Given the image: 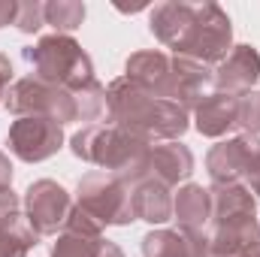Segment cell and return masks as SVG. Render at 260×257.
Returning <instances> with one entry per match:
<instances>
[{
  "mask_svg": "<svg viewBox=\"0 0 260 257\" xmlns=\"http://www.w3.org/2000/svg\"><path fill=\"white\" fill-rule=\"evenodd\" d=\"M106 118L127 133L145 139L148 145L157 142H179V136L191 127V112L173 100H160L130 82L127 76L115 79L106 88Z\"/></svg>",
  "mask_w": 260,
  "mask_h": 257,
  "instance_id": "cell-1",
  "label": "cell"
},
{
  "mask_svg": "<svg viewBox=\"0 0 260 257\" xmlns=\"http://www.w3.org/2000/svg\"><path fill=\"white\" fill-rule=\"evenodd\" d=\"M70 151L85 160L100 167L103 173L118 176L127 188H136L139 182L148 179V154L151 145L139 136L127 133L118 124H88L70 139Z\"/></svg>",
  "mask_w": 260,
  "mask_h": 257,
  "instance_id": "cell-2",
  "label": "cell"
},
{
  "mask_svg": "<svg viewBox=\"0 0 260 257\" xmlns=\"http://www.w3.org/2000/svg\"><path fill=\"white\" fill-rule=\"evenodd\" d=\"M21 58L34 67L37 79H43L49 85H58L70 94H76V91L88 88L91 82H97L88 52L67 34L40 37L34 46H27L21 52Z\"/></svg>",
  "mask_w": 260,
  "mask_h": 257,
  "instance_id": "cell-3",
  "label": "cell"
},
{
  "mask_svg": "<svg viewBox=\"0 0 260 257\" xmlns=\"http://www.w3.org/2000/svg\"><path fill=\"white\" fill-rule=\"evenodd\" d=\"M76 206L91 215L100 227H127L136 221L130 188L112 173H85L76 185Z\"/></svg>",
  "mask_w": 260,
  "mask_h": 257,
  "instance_id": "cell-4",
  "label": "cell"
},
{
  "mask_svg": "<svg viewBox=\"0 0 260 257\" xmlns=\"http://www.w3.org/2000/svg\"><path fill=\"white\" fill-rule=\"evenodd\" d=\"M233 49V24L230 15L218 3H197L194 21L182 40V46L173 52L179 58L197 61L203 67H218Z\"/></svg>",
  "mask_w": 260,
  "mask_h": 257,
  "instance_id": "cell-5",
  "label": "cell"
},
{
  "mask_svg": "<svg viewBox=\"0 0 260 257\" xmlns=\"http://www.w3.org/2000/svg\"><path fill=\"white\" fill-rule=\"evenodd\" d=\"M3 106L15 115V118H30V115H40V118H52L55 124H70L76 121V97L58 88V85H49L37 76H24V79H15L3 97Z\"/></svg>",
  "mask_w": 260,
  "mask_h": 257,
  "instance_id": "cell-6",
  "label": "cell"
},
{
  "mask_svg": "<svg viewBox=\"0 0 260 257\" xmlns=\"http://www.w3.org/2000/svg\"><path fill=\"white\" fill-rule=\"evenodd\" d=\"M24 221L34 227V233L43 239V236H58L70 221V212H73V197L52 179H40L34 182L27 191H24Z\"/></svg>",
  "mask_w": 260,
  "mask_h": 257,
  "instance_id": "cell-7",
  "label": "cell"
},
{
  "mask_svg": "<svg viewBox=\"0 0 260 257\" xmlns=\"http://www.w3.org/2000/svg\"><path fill=\"white\" fill-rule=\"evenodd\" d=\"M6 145L18 160L43 164L64 148V127L55 124L52 118H40V115L15 118L6 133Z\"/></svg>",
  "mask_w": 260,
  "mask_h": 257,
  "instance_id": "cell-8",
  "label": "cell"
},
{
  "mask_svg": "<svg viewBox=\"0 0 260 257\" xmlns=\"http://www.w3.org/2000/svg\"><path fill=\"white\" fill-rule=\"evenodd\" d=\"M257 157H260V136L239 133L233 139H224V142L212 145V151L206 154V170H209L212 185H242Z\"/></svg>",
  "mask_w": 260,
  "mask_h": 257,
  "instance_id": "cell-9",
  "label": "cell"
},
{
  "mask_svg": "<svg viewBox=\"0 0 260 257\" xmlns=\"http://www.w3.org/2000/svg\"><path fill=\"white\" fill-rule=\"evenodd\" d=\"M215 88V79H212V67H203L197 61L188 58H179L173 55L170 61V76H167V88H164V100H173L179 103L182 109L194 112L197 103L212 94Z\"/></svg>",
  "mask_w": 260,
  "mask_h": 257,
  "instance_id": "cell-10",
  "label": "cell"
},
{
  "mask_svg": "<svg viewBox=\"0 0 260 257\" xmlns=\"http://www.w3.org/2000/svg\"><path fill=\"white\" fill-rule=\"evenodd\" d=\"M212 79H215V91H224V94L239 97V94L254 91L260 79V52L248 43L233 46L230 55L212 70Z\"/></svg>",
  "mask_w": 260,
  "mask_h": 257,
  "instance_id": "cell-11",
  "label": "cell"
},
{
  "mask_svg": "<svg viewBox=\"0 0 260 257\" xmlns=\"http://www.w3.org/2000/svg\"><path fill=\"white\" fill-rule=\"evenodd\" d=\"M100 245H103V227L79 206H73L67 227L52 245V257H97Z\"/></svg>",
  "mask_w": 260,
  "mask_h": 257,
  "instance_id": "cell-12",
  "label": "cell"
},
{
  "mask_svg": "<svg viewBox=\"0 0 260 257\" xmlns=\"http://www.w3.org/2000/svg\"><path fill=\"white\" fill-rule=\"evenodd\" d=\"M142 257H209L206 230L154 227L142 236Z\"/></svg>",
  "mask_w": 260,
  "mask_h": 257,
  "instance_id": "cell-13",
  "label": "cell"
},
{
  "mask_svg": "<svg viewBox=\"0 0 260 257\" xmlns=\"http://www.w3.org/2000/svg\"><path fill=\"white\" fill-rule=\"evenodd\" d=\"M194 173V154L185 142H157L151 145V154H148V179L167 185V188H176V185H188Z\"/></svg>",
  "mask_w": 260,
  "mask_h": 257,
  "instance_id": "cell-14",
  "label": "cell"
},
{
  "mask_svg": "<svg viewBox=\"0 0 260 257\" xmlns=\"http://www.w3.org/2000/svg\"><path fill=\"white\" fill-rule=\"evenodd\" d=\"M236 118H239V97L224 91L206 94L194 109V127L209 139H221L227 136V130H236Z\"/></svg>",
  "mask_w": 260,
  "mask_h": 257,
  "instance_id": "cell-15",
  "label": "cell"
},
{
  "mask_svg": "<svg viewBox=\"0 0 260 257\" xmlns=\"http://www.w3.org/2000/svg\"><path fill=\"white\" fill-rule=\"evenodd\" d=\"M209 224H248L257 221V200L245 185H212Z\"/></svg>",
  "mask_w": 260,
  "mask_h": 257,
  "instance_id": "cell-16",
  "label": "cell"
},
{
  "mask_svg": "<svg viewBox=\"0 0 260 257\" xmlns=\"http://www.w3.org/2000/svg\"><path fill=\"white\" fill-rule=\"evenodd\" d=\"M194 6L197 3H182V0H170V3H157L148 12V30L154 34L157 43H164L167 49H179L191 21H194Z\"/></svg>",
  "mask_w": 260,
  "mask_h": 257,
  "instance_id": "cell-17",
  "label": "cell"
},
{
  "mask_svg": "<svg viewBox=\"0 0 260 257\" xmlns=\"http://www.w3.org/2000/svg\"><path fill=\"white\" fill-rule=\"evenodd\" d=\"M170 55L160 49H145V52H133L124 64V76L130 82H136L139 88H145L148 94L164 100V88H167V76H170Z\"/></svg>",
  "mask_w": 260,
  "mask_h": 257,
  "instance_id": "cell-18",
  "label": "cell"
},
{
  "mask_svg": "<svg viewBox=\"0 0 260 257\" xmlns=\"http://www.w3.org/2000/svg\"><path fill=\"white\" fill-rule=\"evenodd\" d=\"M130 200H133L136 221H148L151 227L173 221V188H167L154 179H145L136 188H130Z\"/></svg>",
  "mask_w": 260,
  "mask_h": 257,
  "instance_id": "cell-19",
  "label": "cell"
},
{
  "mask_svg": "<svg viewBox=\"0 0 260 257\" xmlns=\"http://www.w3.org/2000/svg\"><path fill=\"white\" fill-rule=\"evenodd\" d=\"M212 218V194L203 185H182L179 194H173V221L179 230H206Z\"/></svg>",
  "mask_w": 260,
  "mask_h": 257,
  "instance_id": "cell-20",
  "label": "cell"
},
{
  "mask_svg": "<svg viewBox=\"0 0 260 257\" xmlns=\"http://www.w3.org/2000/svg\"><path fill=\"white\" fill-rule=\"evenodd\" d=\"M37 242H40V236L24 221V215H18L6 227H0V257H27L30 248H37Z\"/></svg>",
  "mask_w": 260,
  "mask_h": 257,
  "instance_id": "cell-21",
  "label": "cell"
},
{
  "mask_svg": "<svg viewBox=\"0 0 260 257\" xmlns=\"http://www.w3.org/2000/svg\"><path fill=\"white\" fill-rule=\"evenodd\" d=\"M85 3H79V0H52V3H46V24L49 27H55V34H73V30H79L82 27V21H85Z\"/></svg>",
  "mask_w": 260,
  "mask_h": 257,
  "instance_id": "cell-22",
  "label": "cell"
},
{
  "mask_svg": "<svg viewBox=\"0 0 260 257\" xmlns=\"http://www.w3.org/2000/svg\"><path fill=\"white\" fill-rule=\"evenodd\" d=\"M76 121H88L97 124L100 118H106V88L100 82H91L88 88L76 91Z\"/></svg>",
  "mask_w": 260,
  "mask_h": 257,
  "instance_id": "cell-23",
  "label": "cell"
},
{
  "mask_svg": "<svg viewBox=\"0 0 260 257\" xmlns=\"http://www.w3.org/2000/svg\"><path fill=\"white\" fill-rule=\"evenodd\" d=\"M236 130H239V133H248V136H260V91L239 94Z\"/></svg>",
  "mask_w": 260,
  "mask_h": 257,
  "instance_id": "cell-24",
  "label": "cell"
},
{
  "mask_svg": "<svg viewBox=\"0 0 260 257\" xmlns=\"http://www.w3.org/2000/svg\"><path fill=\"white\" fill-rule=\"evenodd\" d=\"M43 27H46V3H40V0H18L15 30H21V34H40Z\"/></svg>",
  "mask_w": 260,
  "mask_h": 257,
  "instance_id": "cell-25",
  "label": "cell"
},
{
  "mask_svg": "<svg viewBox=\"0 0 260 257\" xmlns=\"http://www.w3.org/2000/svg\"><path fill=\"white\" fill-rule=\"evenodd\" d=\"M9 85H12V61H9L6 55H0V103H3Z\"/></svg>",
  "mask_w": 260,
  "mask_h": 257,
  "instance_id": "cell-26",
  "label": "cell"
},
{
  "mask_svg": "<svg viewBox=\"0 0 260 257\" xmlns=\"http://www.w3.org/2000/svg\"><path fill=\"white\" fill-rule=\"evenodd\" d=\"M15 12H18V0H0V27L15 24Z\"/></svg>",
  "mask_w": 260,
  "mask_h": 257,
  "instance_id": "cell-27",
  "label": "cell"
},
{
  "mask_svg": "<svg viewBox=\"0 0 260 257\" xmlns=\"http://www.w3.org/2000/svg\"><path fill=\"white\" fill-rule=\"evenodd\" d=\"M12 188V160L0 151V191H9Z\"/></svg>",
  "mask_w": 260,
  "mask_h": 257,
  "instance_id": "cell-28",
  "label": "cell"
},
{
  "mask_svg": "<svg viewBox=\"0 0 260 257\" xmlns=\"http://www.w3.org/2000/svg\"><path fill=\"white\" fill-rule=\"evenodd\" d=\"M242 185L254 194V197H260V157L254 160V167L248 170V176H245V182H242Z\"/></svg>",
  "mask_w": 260,
  "mask_h": 257,
  "instance_id": "cell-29",
  "label": "cell"
},
{
  "mask_svg": "<svg viewBox=\"0 0 260 257\" xmlns=\"http://www.w3.org/2000/svg\"><path fill=\"white\" fill-rule=\"evenodd\" d=\"M97 257H124V251L112 242V239H103V245H100V254Z\"/></svg>",
  "mask_w": 260,
  "mask_h": 257,
  "instance_id": "cell-30",
  "label": "cell"
},
{
  "mask_svg": "<svg viewBox=\"0 0 260 257\" xmlns=\"http://www.w3.org/2000/svg\"><path fill=\"white\" fill-rule=\"evenodd\" d=\"M242 257H260V242H257V245H251V248H248Z\"/></svg>",
  "mask_w": 260,
  "mask_h": 257,
  "instance_id": "cell-31",
  "label": "cell"
}]
</instances>
